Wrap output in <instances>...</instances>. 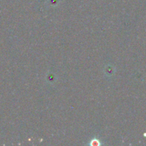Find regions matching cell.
Returning a JSON list of instances; mask_svg holds the SVG:
<instances>
[{"label": "cell", "instance_id": "6da1fadb", "mask_svg": "<svg viewBox=\"0 0 146 146\" xmlns=\"http://www.w3.org/2000/svg\"><path fill=\"white\" fill-rule=\"evenodd\" d=\"M90 144H91L92 145L95 146V145H99L100 143V142H99L98 140L94 139V140H92V142L90 143Z\"/></svg>", "mask_w": 146, "mask_h": 146}]
</instances>
